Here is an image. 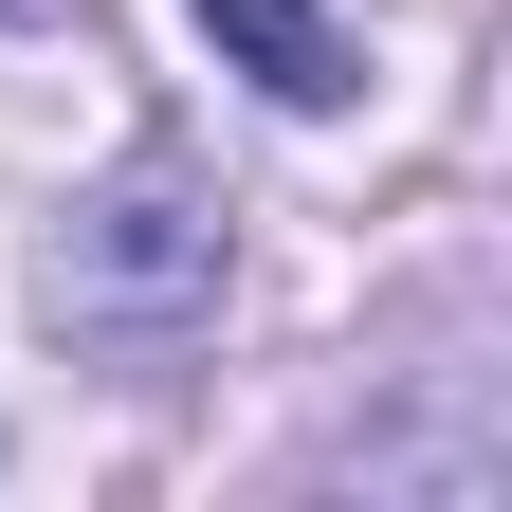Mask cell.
Returning a JSON list of instances; mask_svg holds the SVG:
<instances>
[{"instance_id": "obj_2", "label": "cell", "mask_w": 512, "mask_h": 512, "mask_svg": "<svg viewBox=\"0 0 512 512\" xmlns=\"http://www.w3.org/2000/svg\"><path fill=\"white\" fill-rule=\"evenodd\" d=\"M183 19H202V37H220V55H238V74L275 92V110H330V92H348V37H330V0H183Z\"/></svg>"}, {"instance_id": "obj_1", "label": "cell", "mask_w": 512, "mask_h": 512, "mask_svg": "<svg viewBox=\"0 0 512 512\" xmlns=\"http://www.w3.org/2000/svg\"><path fill=\"white\" fill-rule=\"evenodd\" d=\"M220 293V220L183 165H128L110 202H74L55 238V330H183V311Z\"/></svg>"}]
</instances>
